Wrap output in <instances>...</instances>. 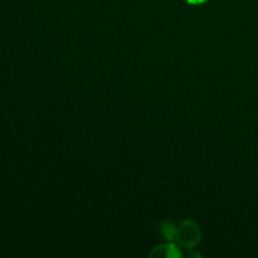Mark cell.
Wrapping results in <instances>:
<instances>
[{
  "instance_id": "obj_1",
  "label": "cell",
  "mask_w": 258,
  "mask_h": 258,
  "mask_svg": "<svg viewBox=\"0 0 258 258\" xmlns=\"http://www.w3.org/2000/svg\"><path fill=\"white\" fill-rule=\"evenodd\" d=\"M202 231L198 224L191 219H185L176 228L175 241L186 249H193L201 242Z\"/></svg>"
},
{
  "instance_id": "obj_4",
  "label": "cell",
  "mask_w": 258,
  "mask_h": 258,
  "mask_svg": "<svg viewBox=\"0 0 258 258\" xmlns=\"http://www.w3.org/2000/svg\"><path fill=\"white\" fill-rule=\"evenodd\" d=\"M185 2L191 5H199V4H204V3H207L208 0H185Z\"/></svg>"
},
{
  "instance_id": "obj_3",
  "label": "cell",
  "mask_w": 258,
  "mask_h": 258,
  "mask_svg": "<svg viewBox=\"0 0 258 258\" xmlns=\"http://www.w3.org/2000/svg\"><path fill=\"white\" fill-rule=\"evenodd\" d=\"M161 232H163V234L165 236L166 239H169V241H171V239H175V236H176V227L174 226L171 222H163L161 223Z\"/></svg>"
},
{
  "instance_id": "obj_2",
  "label": "cell",
  "mask_w": 258,
  "mask_h": 258,
  "mask_svg": "<svg viewBox=\"0 0 258 258\" xmlns=\"http://www.w3.org/2000/svg\"><path fill=\"white\" fill-rule=\"evenodd\" d=\"M150 256H165V257H179L181 256V252L176 248L174 244L166 243L161 244V246L156 247L153 252L150 253Z\"/></svg>"
}]
</instances>
